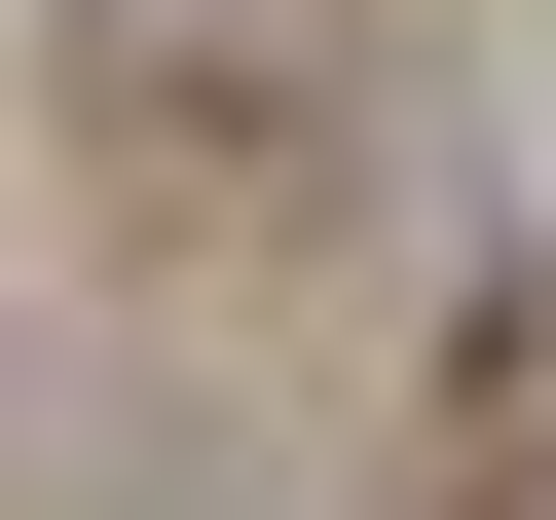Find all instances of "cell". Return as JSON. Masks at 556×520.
Wrapping results in <instances>:
<instances>
[{"mask_svg": "<svg viewBox=\"0 0 556 520\" xmlns=\"http://www.w3.org/2000/svg\"><path fill=\"white\" fill-rule=\"evenodd\" d=\"M482 520H556V446H519V483H482Z\"/></svg>", "mask_w": 556, "mask_h": 520, "instance_id": "obj_1", "label": "cell"}]
</instances>
